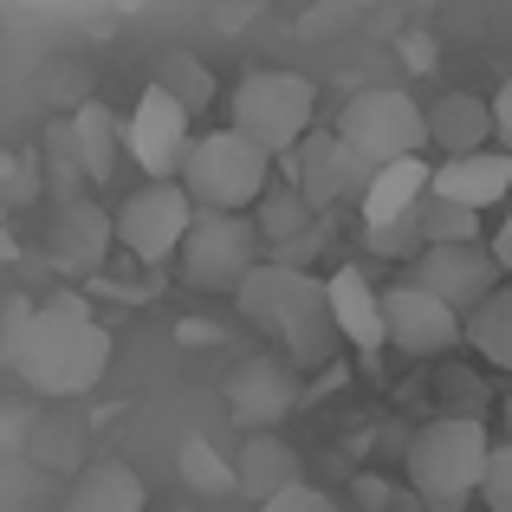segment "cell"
Returning a JSON list of instances; mask_svg holds the SVG:
<instances>
[{
	"instance_id": "obj_1",
	"label": "cell",
	"mask_w": 512,
	"mask_h": 512,
	"mask_svg": "<svg viewBox=\"0 0 512 512\" xmlns=\"http://www.w3.org/2000/svg\"><path fill=\"white\" fill-rule=\"evenodd\" d=\"M7 370L20 376V389H33V396H46V402H78L111 370V331H104L98 318L85 312V299H72V292H65V299H46V305H33Z\"/></svg>"
},
{
	"instance_id": "obj_2",
	"label": "cell",
	"mask_w": 512,
	"mask_h": 512,
	"mask_svg": "<svg viewBox=\"0 0 512 512\" xmlns=\"http://www.w3.org/2000/svg\"><path fill=\"white\" fill-rule=\"evenodd\" d=\"M234 312L247 318L260 338H273L299 370H318L331 363L338 350V325H331V299H325V279L318 273H299V266H279V260H260L234 292Z\"/></svg>"
},
{
	"instance_id": "obj_3",
	"label": "cell",
	"mask_w": 512,
	"mask_h": 512,
	"mask_svg": "<svg viewBox=\"0 0 512 512\" xmlns=\"http://www.w3.org/2000/svg\"><path fill=\"white\" fill-rule=\"evenodd\" d=\"M493 454V428L467 422V415H435V422L415 428L409 441V487L422 506L454 512L467 500H480V474H487Z\"/></svg>"
},
{
	"instance_id": "obj_4",
	"label": "cell",
	"mask_w": 512,
	"mask_h": 512,
	"mask_svg": "<svg viewBox=\"0 0 512 512\" xmlns=\"http://www.w3.org/2000/svg\"><path fill=\"white\" fill-rule=\"evenodd\" d=\"M273 156L260 150L253 137H240L234 124L221 130H201L182 156V175L175 182L188 188L195 208H221V214H253V201L273 188Z\"/></svg>"
},
{
	"instance_id": "obj_5",
	"label": "cell",
	"mask_w": 512,
	"mask_h": 512,
	"mask_svg": "<svg viewBox=\"0 0 512 512\" xmlns=\"http://www.w3.org/2000/svg\"><path fill=\"white\" fill-rule=\"evenodd\" d=\"M234 130L279 163L286 150H299L305 130H318V85L305 72H286V65L247 72L234 85Z\"/></svg>"
},
{
	"instance_id": "obj_6",
	"label": "cell",
	"mask_w": 512,
	"mask_h": 512,
	"mask_svg": "<svg viewBox=\"0 0 512 512\" xmlns=\"http://www.w3.org/2000/svg\"><path fill=\"white\" fill-rule=\"evenodd\" d=\"M260 260H266V240H260V227H253V214H221V208H195V227H188L182 253H175L188 286L227 292V299L240 292V279Z\"/></svg>"
},
{
	"instance_id": "obj_7",
	"label": "cell",
	"mask_w": 512,
	"mask_h": 512,
	"mask_svg": "<svg viewBox=\"0 0 512 512\" xmlns=\"http://www.w3.org/2000/svg\"><path fill=\"white\" fill-rule=\"evenodd\" d=\"M338 137L370 169H383V163H402V156L428 150V111L402 85H370L338 111Z\"/></svg>"
},
{
	"instance_id": "obj_8",
	"label": "cell",
	"mask_w": 512,
	"mask_h": 512,
	"mask_svg": "<svg viewBox=\"0 0 512 512\" xmlns=\"http://www.w3.org/2000/svg\"><path fill=\"white\" fill-rule=\"evenodd\" d=\"M111 227H117V247L137 266H169L182 253L188 227H195V201H188L182 182H143L137 195L117 201Z\"/></svg>"
},
{
	"instance_id": "obj_9",
	"label": "cell",
	"mask_w": 512,
	"mask_h": 512,
	"mask_svg": "<svg viewBox=\"0 0 512 512\" xmlns=\"http://www.w3.org/2000/svg\"><path fill=\"white\" fill-rule=\"evenodd\" d=\"M383 344L402 350V357L435 363V357H454L467 344V318L448 299H435L428 286L396 279V286H383Z\"/></svg>"
},
{
	"instance_id": "obj_10",
	"label": "cell",
	"mask_w": 512,
	"mask_h": 512,
	"mask_svg": "<svg viewBox=\"0 0 512 512\" xmlns=\"http://www.w3.org/2000/svg\"><path fill=\"white\" fill-rule=\"evenodd\" d=\"M188 143H195V111L175 104L163 85H143V98L130 104V117H124V156L150 175V182H175Z\"/></svg>"
},
{
	"instance_id": "obj_11",
	"label": "cell",
	"mask_w": 512,
	"mask_h": 512,
	"mask_svg": "<svg viewBox=\"0 0 512 512\" xmlns=\"http://www.w3.org/2000/svg\"><path fill=\"white\" fill-rule=\"evenodd\" d=\"M279 169H286V182L299 188V195L312 201L318 214L338 208V201H363V188H370V175H376V169L338 137V130H305L299 150L279 156Z\"/></svg>"
},
{
	"instance_id": "obj_12",
	"label": "cell",
	"mask_w": 512,
	"mask_h": 512,
	"mask_svg": "<svg viewBox=\"0 0 512 512\" xmlns=\"http://www.w3.org/2000/svg\"><path fill=\"white\" fill-rule=\"evenodd\" d=\"M409 279H415V286H428L435 299H448L461 318L474 312L480 299H493V292L506 286V273H500V260H493L487 240H467V247H422L409 260Z\"/></svg>"
},
{
	"instance_id": "obj_13",
	"label": "cell",
	"mask_w": 512,
	"mask_h": 512,
	"mask_svg": "<svg viewBox=\"0 0 512 512\" xmlns=\"http://www.w3.org/2000/svg\"><path fill=\"white\" fill-rule=\"evenodd\" d=\"M227 402H234L240 435H260V428H279L292 409H299V383H292L286 363H273V357H247L234 376H227Z\"/></svg>"
},
{
	"instance_id": "obj_14",
	"label": "cell",
	"mask_w": 512,
	"mask_h": 512,
	"mask_svg": "<svg viewBox=\"0 0 512 512\" xmlns=\"http://www.w3.org/2000/svg\"><path fill=\"white\" fill-rule=\"evenodd\" d=\"M111 240H117V227H111V214H104L91 195L52 208L46 247H52V266H59V273H98L104 253H111Z\"/></svg>"
},
{
	"instance_id": "obj_15",
	"label": "cell",
	"mask_w": 512,
	"mask_h": 512,
	"mask_svg": "<svg viewBox=\"0 0 512 512\" xmlns=\"http://www.w3.org/2000/svg\"><path fill=\"white\" fill-rule=\"evenodd\" d=\"M428 195H448L474 214H493L512 201V150H474V156H441Z\"/></svg>"
},
{
	"instance_id": "obj_16",
	"label": "cell",
	"mask_w": 512,
	"mask_h": 512,
	"mask_svg": "<svg viewBox=\"0 0 512 512\" xmlns=\"http://www.w3.org/2000/svg\"><path fill=\"white\" fill-rule=\"evenodd\" d=\"M325 299H331V325H338V338L350 350H363V357L389 350L383 344V286H370L363 266H338V273H325Z\"/></svg>"
},
{
	"instance_id": "obj_17",
	"label": "cell",
	"mask_w": 512,
	"mask_h": 512,
	"mask_svg": "<svg viewBox=\"0 0 512 512\" xmlns=\"http://www.w3.org/2000/svg\"><path fill=\"white\" fill-rule=\"evenodd\" d=\"M299 480H305V461H299V448H292L279 428H260V435L240 441V454H234V493H247L253 506L279 500V493L299 487Z\"/></svg>"
},
{
	"instance_id": "obj_18",
	"label": "cell",
	"mask_w": 512,
	"mask_h": 512,
	"mask_svg": "<svg viewBox=\"0 0 512 512\" xmlns=\"http://www.w3.org/2000/svg\"><path fill=\"white\" fill-rule=\"evenodd\" d=\"M428 182H435V163H428V156H402V163H383V169L370 175V188H363V201H357L363 227L409 221V214L428 201Z\"/></svg>"
},
{
	"instance_id": "obj_19",
	"label": "cell",
	"mask_w": 512,
	"mask_h": 512,
	"mask_svg": "<svg viewBox=\"0 0 512 512\" xmlns=\"http://www.w3.org/2000/svg\"><path fill=\"white\" fill-rule=\"evenodd\" d=\"M150 506V487L130 461H85L65 487L59 512H143Z\"/></svg>"
},
{
	"instance_id": "obj_20",
	"label": "cell",
	"mask_w": 512,
	"mask_h": 512,
	"mask_svg": "<svg viewBox=\"0 0 512 512\" xmlns=\"http://www.w3.org/2000/svg\"><path fill=\"white\" fill-rule=\"evenodd\" d=\"M428 143L441 156H474L493 150V98H474V91H441L428 104Z\"/></svg>"
},
{
	"instance_id": "obj_21",
	"label": "cell",
	"mask_w": 512,
	"mask_h": 512,
	"mask_svg": "<svg viewBox=\"0 0 512 512\" xmlns=\"http://www.w3.org/2000/svg\"><path fill=\"white\" fill-rule=\"evenodd\" d=\"M65 130H72V150H78V169H85V182L104 188V182L117 175V156H124V117H117L111 104L85 98V104H72Z\"/></svg>"
},
{
	"instance_id": "obj_22",
	"label": "cell",
	"mask_w": 512,
	"mask_h": 512,
	"mask_svg": "<svg viewBox=\"0 0 512 512\" xmlns=\"http://www.w3.org/2000/svg\"><path fill=\"white\" fill-rule=\"evenodd\" d=\"M467 350H480L487 370L512 376V286H500L493 299H480L474 312H467Z\"/></svg>"
},
{
	"instance_id": "obj_23",
	"label": "cell",
	"mask_w": 512,
	"mask_h": 512,
	"mask_svg": "<svg viewBox=\"0 0 512 512\" xmlns=\"http://www.w3.org/2000/svg\"><path fill=\"white\" fill-rule=\"evenodd\" d=\"M312 221H318V208H312V201H305L292 182H273L260 201H253V227H260L266 253H273V247H286V240H299Z\"/></svg>"
},
{
	"instance_id": "obj_24",
	"label": "cell",
	"mask_w": 512,
	"mask_h": 512,
	"mask_svg": "<svg viewBox=\"0 0 512 512\" xmlns=\"http://www.w3.org/2000/svg\"><path fill=\"white\" fill-rule=\"evenodd\" d=\"M26 454H33L39 467H52V474H65V467H85V428L72 422V415H33V435H26Z\"/></svg>"
},
{
	"instance_id": "obj_25",
	"label": "cell",
	"mask_w": 512,
	"mask_h": 512,
	"mask_svg": "<svg viewBox=\"0 0 512 512\" xmlns=\"http://www.w3.org/2000/svg\"><path fill=\"white\" fill-rule=\"evenodd\" d=\"M415 221H422L428 247H467V240H487V214L461 208V201H448V195H428L422 208H415Z\"/></svg>"
},
{
	"instance_id": "obj_26",
	"label": "cell",
	"mask_w": 512,
	"mask_h": 512,
	"mask_svg": "<svg viewBox=\"0 0 512 512\" xmlns=\"http://www.w3.org/2000/svg\"><path fill=\"white\" fill-rule=\"evenodd\" d=\"M150 85H163L175 104H188V111H208V98H214V72L195 59V52H163Z\"/></svg>"
},
{
	"instance_id": "obj_27",
	"label": "cell",
	"mask_w": 512,
	"mask_h": 512,
	"mask_svg": "<svg viewBox=\"0 0 512 512\" xmlns=\"http://www.w3.org/2000/svg\"><path fill=\"white\" fill-rule=\"evenodd\" d=\"M175 467H182V487H195V493H234V461L227 454H214L201 435H188L182 448H175Z\"/></svg>"
},
{
	"instance_id": "obj_28",
	"label": "cell",
	"mask_w": 512,
	"mask_h": 512,
	"mask_svg": "<svg viewBox=\"0 0 512 512\" xmlns=\"http://www.w3.org/2000/svg\"><path fill=\"white\" fill-rule=\"evenodd\" d=\"M46 195V175H39V156H7L0 150V201L7 208H26V201Z\"/></svg>"
},
{
	"instance_id": "obj_29",
	"label": "cell",
	"mask_w": 512,
	"mask_h": 512,
	"mask_svg": "<svg viewBox=\"0 0 512 512\" xmlns=\"http://www.w3.org/2000/svg\"><path fill=\"white\" fill-rule=\"evenodd\" d=\"M363 247H370V253H383V260H415V253H422L428 240H422V221H415V214H409V221H383V227H363Z\"/></svg>"
},
{
	"instance_id": "obj_30",
	"label": "cell",
	"mask_w": 512,
	"mask_h": 512,
	"mask_svg": "<svg viewBox=\"0 0 512 512\" xmlns=\"http://www.w3.org/2000/svg\"><path fill=\"white\" fill-rule=\"evenodd\" d=\"M480 506H487V512H512V441H500V435H493L487 474H480Z\"/></svg>"
},
{
	"instance_id": "obj_31",
	"label": "cell",
	"mask_w": 512,
	"mask_h": 512,
	"mask_svg": "<svg viewBox=\"0 0 512 512\" xmlns=\"http://www.w3.org/2000/svg\"><path fill=\"white\" fill-rule=\"evenodd\" d=\"M435 389H441V402H448L441 415H467V422H487V396H480V383L461 370V363H454V370H441V383H435Z\"/></svg>"
},
{
	"instance_id": "obj_32",
	"label": "cell",
	"mask_w": 512,
	"mask_h": 512,
	"mask_svg": "<svg viewBox=\"0 0 512 512\" xmlns=\"http://www.w3.org/2000/svg\"><path fill=\"white\" fill-rule=\"evenodd\" d=\"M253 512H344V506L331 500L325 487H312V480H299V487H286L279 500H266V506H253Z\"/></svg>"
},
{
	"instance_id": "obj_33",
	"label": "cell",
	"mask_w": 512,
	"mask_h": 512,
	"mask_svg": "<svg viewBox=\"0 0 512 512\" xmlns=\"http://www.w3.org/2000/svg\"><path fill=\"white\" fill-rule=\"evenodd\" d=\"M26 318H33V299H20V292H13V299L0 305V370H7V357H13V344H20Z\"/></svg>"
},
{
	"instance_id": "obj_34",
	"label": "cell",
	"mask_w": 512,
	"mask_h": 512,
	"mask_svg": "<svg viewBox=\"0 0 512 512\" xmlns=\"http://www.w3.org/2000/svg\"><path fill=\"white\" fill-rule=\"evenodd\" d=\"M26 435H33V409H7V402H0V461H7V454H26Z\"/></svg>"
},
{
	"instance_id": "obj_35",
	"label": "cell",
	"mask_w": 512,
	"mask_h": 512,
	"mask_svg": "<svg viewBox=\"0 0 512 512\" xmlns=\"http://www.w3.org/2000/svg\"><path fill=\"white\" fill-rule=\"evenodd\" d=\"M493 137L512 150V72H506V85L493 91Z\"/></svg>"
},
{
	"instance_id": "obj_36",
	"label": "cell",
	"mask_w": 512,
	"mask_h": 512,
	"mask_svg": "<svg viewBox=\"0 0 512 512\" xmlns=\"http://www.w3.org/2000/svg\"><path fill=\"white\" fill-rule=\"evenodd\" d=\"M487 247H493V260H500V273H506V286H512V201H506V221L493 227Z\"/></svg>"
},
{
	"instance_id": "obj_37",
	"label": "cell",
	"mask_w": 512,
	"mask_h": 512,
	"mask_svg": "<svg viewBox=\"0 0 512 512\" xmlns=\"http://www.w3.org/2000/svg\"><path fill=\"white\" fill-rule=\"evenodd\" d=\"M13 253H20V247H13V227H7V201H0V266H7Z\"/></svg>"
},
{
	"instance_id": "obj_38",
	"label": "cell",
	"mask_w": 512,
	"mask_h": 512,
	"mask_svg": "<svg viewBox=\"0 0 512 512\" xmlns=\"http://www.w3.org/2000/svg\"><path fill=\"white\" fill-rule=\"evenodd\" d=\"M500 441H512V389H506V402H500Z\"/></svg>"
},
{
	"instance_id": "obj_39",
	"label": "cell",
	"mask_w": 512,
	"mask_h": 512,
	"mask_svg": "<svg viewBox=\"0 0 512 512\" xmlns=\"http://www.w3.org/2000/svg\"><path fill=\"white\" fill-rule=\"evenodd\" d=\"M331 7H383V0H331Z\"/></svg>"
}]
</instances>
